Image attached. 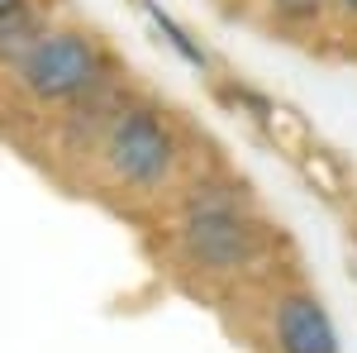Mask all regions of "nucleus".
Instances as JSON below:
<instances>
[{
  "label": "nucleus",
  "instance_id": "4",
  "mask_svg": "<svg viewBox=\"0 0 357 353\" xmlns=\"http://www.w3.org/2000/svg\"><path fill=\"white\" fill-rule=\"evenodd\" d=\"M276 353H338V329L324 301L310 291H286L272 305Z\"/></svg>",
  "mask_w": 357,
  "mask_h": 353
},
{
  "label": "nucleus",
  "instance_id": "7",
  "mask_svg": "<svg viewBox=\"0 0 357 353\" xmlns=\"http://www.w3.org/2000/svg\"><path fill=\"white\" fill-rule=\"evenodd\" d=\"M272 10L286 20H310V15H319V0H272Z\"/></svg>",
  "mask_w": 357,
  "mask_h": 353
},
{
  "label": "nucleus",
  "instance_id": "3",
  "mask_svg": "<svg viewBox=\"0 0 357 353\" xmlns=\"http://www.w3.org/2000/svg\"><path fill=\"white\" fill-rule=\"evenodd\" d=\"M100 158L110 167V177L119 187L134 191H158L172 182L181 143L176 129L167 124L162 110L153 106H119L100 134Z\"/></svg>",
  "mask_w": 357,
  "mask_h": 353
},
{
  "label": "nucleus",
  "instance_id": "5",
  "mask_svg": "<svg viewBox=\"0 0 357 353\" xmlns=\"http://www.w3.org/2000/svg\"><path fill=\"white\" fill-rule=\"evenodd\" d=\"M43 34H48V24H43V15L33 10V0L20 5V10H10V15H0V67L15 72V67L24 62V53Z\"/></svg>",
  "mask_w": 357,
  "mask_h": 353
},
{
  "label": "nucleus",
  "instance_id": "2",
  "mask_svg": "<svg viewBox=\"0 0 357 353\" xmlns=\"http://www.w3.org/2000/svg\"><path fill=\"white\" fill-rule=\"evenodd\" d=\"M176 244L191 268L205 272H243L262 253V224L252 219L243 196L229 191H195L181 210Z\"/></svg>",
  "mask_w": 357,
  "mask_h": 353
},
{
  "label": "nucleus",
  "instance_id": "6",
  "mask_svg": "<svg viewBox=\"0 0 357 353\" xmlns=\"http://www.w3.org/2000/svg\"><path fill=\"white\" fill-rule=\"evenodd\" d=\"M143 10H148V15H153V24H158V34H162L167 43H172V48H176V53L186 57V62H191V67H200V72H205V48H200V43H195L191 34H186V29L176 24V20H172V15H167L162 5H153V0H143Z\"/></svg>",
  "mask_w": 357,
  "mask_h": 353
},
{
  "label": "nucleus",
  "instance_id": "8",
  "mask_svg": "<svg viewBox=\"0 0 357 353\" xmlns=\"http://www.w3.org/2000/svg\"><path fill=\"white\" fill-rule=\"evenodd\" d=\"M20 5H29V0H0V15H10V10H20Z\"/></svg>",
  "mask_w": 357,
  "mask_h": 353
},
{
  "label": "nucleus",
  "instance_id": "9",
  "mask_svg": "<svg viewBox=\"0 0 357 353\" xmlns=\"http://www.w3.org/2000/svg\"><path fill=\"white\" fill-rule=\"evenodd\" d=\"M338 5H343V10H348V15H357V0H338Z\"/></svg>",
  "mask_w": 357,
  "mask_h": 353
},
{
  "label": "nucleus",
  "instance_id": "1",
  "mask_svg": "<svg viewBox=\"0 0 357 353\" xmlns=\"http://www.w3.org/2000/svg\"><path fill=\"white\" fill-rule=\"evenodd\" d=\"M10 77L38 106H77L86 96L105 91L110 57L100 48V38L86 29H48Z\"/></svg>",
  "mask_w": 357,
  "mask_h": 353
}]
</instances>
